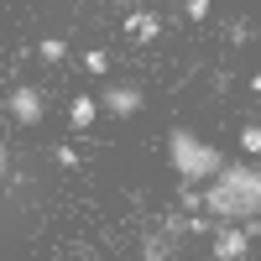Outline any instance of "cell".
Wrapping results in <instances>:
<instances>
[{"instance_id": "cell-1", "label": "cell", "mask_w": 261, "mask_h": 261, "mask_svg": "<svg viewBox=\"0 0 261 261\" xmlns=\"http://www.w3.org/2000/svg\"><path fill=\"white\" fill-rule=\"evenodd\" d=\"M204 209L220 225H246L261 214V162H225L220 178L204 183Z\"/></svg>"}, {"instance_id": "cell-8", "label": "cell", "mask_w": 261, "mask_h": 261, "mask_svg": "<svg viewBox=\"0 0 261 261\" xmlns=\"http://www.w3.org/2000/svg\"><path fill=\"white\" fill-rule=\"evenodd\" d=\"M37 58L63 63V58H68V42H63V37H42V42H37Z\"/></svg>"}, {"instance_id": "cell-14", "label": "cell", "mask_w": 261, "mask_h": 261, "mask_svg": "<svg viewBox=\"0 0 261 261\" xmlns=\"http://www.w3.org/2000/svg\"><path fill=\"white\" fill-rule=\"evenodd\" d=\"M172 261H183V256H172Z\"/></svg>"}, {"instance_id": "cell-10", "label": "cell", "mask_w": 261, "mask_h": 261, "mask_svg": "<svg viewBox=\"0 0 261 261\" xmlns=\"http://www.w3.org/2000/svg\"><path fill=\"white\" fill-rule=\"evenodd\" d=\"M84 68H89L94 79H105V73H110V53H105V47H89V53H84Z\"/></svg>"}, {"instance_id": "cell-3", "label": "cell", "mask_w": 261, "mask_h": 261, "mask_svg": "<svg viewBox=\"0 0 261 261\" xmlns=\"http://www.w3.org/2000/svg\"><path fill=\"white\" fill-rule=\"evenodd\" d=\"M6 110L16 125H42V115H47V94L37 89V84H16L11 99H6Z\"/></svg>"}, {"instance_id": "cell-12", "label": "cell", "mask_w": 261, "mask_h": 261, "mask_svg": "<svg viewBox=\"0 0 261 261\" xmlns=\"http://www.w3.org/2000/svg\"><path fill=\"white\" fill-rule=\"evenodd\" d=\"M183 11H188V21H209V0H183Z\"/></svg>"}, {"instance_id": "cell-6", "label": "cell", "mask_w": 261, "mask_h": 261, "mask_svg": "<svg viewBox=\"0 0 261 261\" xmlns=\"http://www.w3.org/2000/svg\"><path fill=\"white\" fill-rule=\"evenodd\" d=\"M125 32L141 37V42H151V37L162 32V16H157V11H130V16H125Z\"/></svg>"}, {"instance_id": "cell-5", "label": "cell", "mask_w": 261, "mask_h": 261, "mask_svg": "<svg viewBox=\"0 0 261 261\" xmlns=\"http://www.w3.org/2000/svg\"><path fill=\"white\" fill-rule=\"evenodd\" d=\"M246 256H251L246 225H220L214 230V261H246Z\"/></svg>"}, {"instance_id": "cell-11", "label": "cell", "mask_w": 261, "mask_h": 261, "mask_svg": "<svg viewBox=\"0 0 261 261\" xmlns=\"http://www.w3.org/2000/svg\"><path fill=\"white\" fill-rule=\"evenodd\" d=\"M141 261H172V256H167L162 241H146V246H141Z\"/></svg>"}, {"instance_id": "cell-9", "label": "cell", "mask_w": 261, "mask_h": 261, "mask_svg": "<svg viewBox=\"0 0 261 261\" xmlns=\"http://www.w3.org/2000/svg\"><path fill=\"white\" fill-rule=\"evenodd\" d=\"M241 151L251 162H261V125H241Z\"/></svg>"}, {"instance_id": "cell-4", "label": "cell", "mask_w": 261, "mask_h": 261, "mask_svg": "<svg viewBox=\"0 0 261 261\" xmlns=\"http://www.w3.org/2000/svg\"><path fill=\"white\" fill-rule=\"evenodd\" d=\"M99 105H105V110H110V115L130 120V115H141L146 94H141V84H105V89H99Z\"/></svg>"}, {"instance_id": "cell-2", "label": "cell", "mask_w": 261, "mask_h": 261, "mask_svg": "<svg viewBox=\"0 0 261 261\" xmlns=\"http://www.w3.org/2000/svg\"><path fill=\"white\" fill-rule=\"evenodd\" d=\"M167 162H172V172H178L183 183H209V178H220L225 151L209 146V141H199V136L183 130V125H172V130H167Z\"/></svg>"}, {"instance_id": "cell-13", "label": "cell", "mask_w": 261, "mask_h": 261, "mask_svg": "<svg viewBox=\"0 0 261 261\" xmlns=\"http://www.w3.org/2000/svg\"><path fill=\"white\" fill-rule=\"evenodd\" d=\"M0 162H6V146H0Z\"/></svg>"}, {"instance_id": "cell-7", "label": "cell", "mask_w": 261, "mask_h": 261, "mask_svg": "<svg viewBox=\"0 0 261 261\" xmlns=\"http://www.w3.org/2000/svg\"><path fill=\"white\" fill-rule=\"evenodd\" d=\"M94 115H99V99H94V94H73V105H68L73 130H89V125H94Z\"/></svg>"}]
</instances>
